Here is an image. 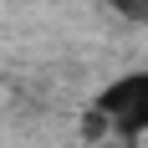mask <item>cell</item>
Returning a JSON list of instances; mask_svg holds the SVG:
<instances>
[{"label": "cell", "mask_w": 148, "mask_h": 148, "mask_svg": "<svg viewBox=\"0 0 148 148\" xmlns=\"http://www.w3.org/2000/svg\"><path fill=\"white\" fill-rule=\"evenodd\" d=\"M97 118L118 128V138H143L148 133V72H128L118 82H107L92 102Z\"/></svg>", "instance_id": "cell-1"}, {"label": "cell", "mask_w": 148, "mask_h": 148, "mask_svg": "<svg viewBox=\"0 0 148 148\" xmlns=\"http://www.w3.org/2000/svg\"><path fill=\"white\" fill-rule=\"evenodd\" d=\"M118 15H128V21H148V0H107Z\"/></svg>", "instance_id": "cell-2"}]
</instances>
